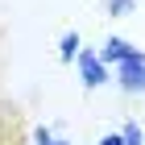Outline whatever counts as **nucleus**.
I'll use <instances>...</instances> for the list:
<instances>
[{
    "instance_id": "1a4fd4ad",
    "label": "nucleus",
    "mask_w": 145,
    "mask_h": 145,
    "mask_svg": "<svg viewBox=\"0 0 145 145\" xmlns=\"http://www.w3.org/2000/svg\"><path fill=\"white\" fill-rule=\"evenodd\" d=\"M46 145H71V141H67V137H50Z\"/></svg>"
},
{
    "instance_id": "20e7f679",
    "label": "nucleus",
    "mask_w": 145,
    "mask_h": 145,
    "mask_svg": "<svg viewBox=\"0 0 145 145\" xmlns=\"http://www.w3.org/2000/svg\"><path fill=\"white\" fill-rule=\"evenodd\" d=\"M79 50H83V37H79L75 29H67V33L58 37V62H67V67H71V62H75V54H79Z\"/></svg>"
},
{
    "instance_id": "7ed1b4c3",
    "label": "nucleus",
    "mask_w": 145,
    "mask_h": 145,
    "mask_svg": "<svg viewBox=\"0 0 145 145\" xmlns=\"http://www.w3.org/2000/svg\"><path fill=\"white\" fill-rule=\"evenodd\" d=\"M95 54H100V58H104V67L112 71V67H120V62H129L133 54H141V46H133L129 37H120V33H112L108 42H104L100 50H95Z\"/></svg>"
},
{
    "instance_id": "6e6552de",
    "label": "nucleus",
    "mask_w": 145,
    "mask_h": 145,
    "mask_svg": "<svg viewBox=\"0 0 145 145\" xmlns=\"http://www.w3.org/2000/svg\"><path fill=\"white\" fill-rule=\"evenodd\" d=\"M95 145H124V141H120V133H104Z\"/></svg>"
},
{
    "instance_id": "39448f33",
    "label": "nucleus",
    "mask_w": 145,
    "mask_h": 145,
    "mask_svg": "<svg viewBox=\"0 0 145 145\" xmlns=\"http://www.w3.org/2000/svg\"><path fill=\"white\" fill-rule=\"evenodd\" d=\"M104 8H108V17H129L137 8V0H104Z\"/></svg>"
},
{
    "instance_id": "f03ea898",
    "label": "nucleus",
    "mask_w": 145,
    "mask_h": 145,
    "mask_svg": "<svg viewBox=\"0 0 145 145\" xmlns=\"http://www.w3.org/2000/svg\"><path fill=\"white\" fill-rule=\"evenodd\" d=\"M112 83L124 95H145V54H133L129 62L112 67Z\"/></svg>"
},
{
    "instance_id": "f257e3e1",
    "label": "nucleus",
    "mask_w": 145,
    "mask_h": 145,
    "mask_svg": "<svg viewBox=\"0 0 145 145\" xmlns=\"http://www.w3.org/2000/svg\"><path fill=\"white\" fill-rule=\"evenodd\" d=\"M75 71H79V83H83V87H87V91L104 87V83H108V79H112V71L104 67V58L95 54V50H87V46H83V50H79V54H75Z\"/></svg>"
},
{
    "instance_id": "0eeeda50",
    "label": "nucleus",
    "mask_w": 145,
    "mask_h": 145,
    "mask_svg": "<svg viewBox=\"0 0 145 145\" xmlns=\"http://www.w3.org/2000/svg\"><path fill=\"white\" fill-rule=\"evenodd\" d=\"M50 137H54V133H50L46 124H37V129H33V145H46V141H50Z\"/></svg>"
},
{
    "instance_id": "423d86ee",
    "label": "nucleus",
    "mask_w": 145,
    "mask_h": 145,
    "mask_svg": "<svg viewBox=\"0 0 145 145\" xmlns=\"http://www.w3.org/2000/svg\"><path fill=\"white\" fill-rule=\"evenodd\" d=\"M120 141H124V145H145V137H141V124H137V120H129V124L120 129Z\"/></svg>"
}]
</instances>
